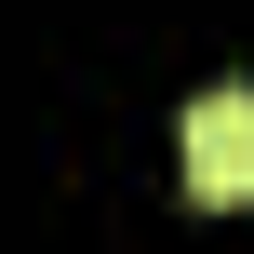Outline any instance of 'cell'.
Masks as SVG:
<instances>
[{
  "instance_id": "cell-1",
  "label": "cell",
  "mask_w": 254,
  "mask_h": 254,
  "mask_svg": "<svg viewBox=\"0 0 254 254\" xmlns=\"http://www.w3.org/2000/svg\"><path fill=\"white\" fill-rule=\"evenodd\" d=\"M174 147H188V201H214V214H241V201H254V94H241V80L201 94Z\"/></svg>"
}]
</instances>
